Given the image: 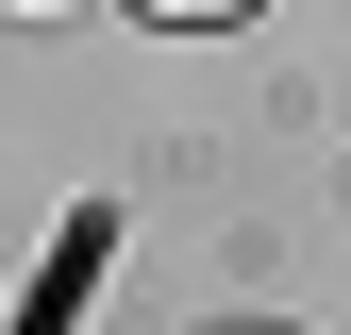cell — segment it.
I'll return each mask as SVG.
<instances>
[{
    "label": "cell",
    "mask_w": 351,
    "mask_h": 335,
    "mask_svg": "<svg viewBox=\"0 0 351 335\" xmlns=\"http://www.w3.org/2000/svg\"><path fill=\"white\" fill-rule=\"evenodd\" d=\"M17 17H84V0H17Z\"/></svg>",
    "instance_id": "7a4b0ae2"
},
{
    "label": "cell",
    "mask_w": 351,
    "mask_h": 335,
    "mask_svg": "<svg viewBox=\"0 0 351 335\" xmlns=\"http://www.w3.org/2000/svg\"><path fill=\"white\" fill-rule=\"evenodd\" d=\"M151 17H184V34H201V17H251V0H151Z\"/></svg>",
    "instance_id": "6da1fadb"
}]
</instances>
